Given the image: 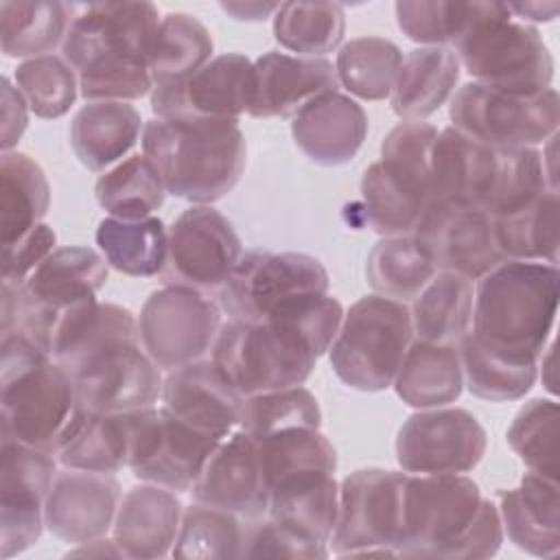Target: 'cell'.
Segmentation results:
<instances>
[{
  "mask_svg": "<svg viewBox=\"0 0 560 560\" xmlns=\"http://www.w3.org/2000/svg\"><path fill=\"white\" fill-rule=\"evenodd\" d=\"M343 306L328 293H304L276 306L260 322L228 319L210 350L212 363L243 396L304 385L328 352Z\"/></svg>",
  "mask_w": 560,
  "mask_h": 560,
  "instance_id": "6da1fadb",
  "label": "cell"
},
{
  "mask_svg": "<svg viewBox=\"0 0 560 560\" xmlns=\"http://www.w3.org/2000/svg\"><path fill=\"white\" fill-rule=\"evenodd\" d=\"M151 2H92L72 18L61 57L79 77L85 103H131L153 92L149 48L160 24Z\"/></svg>",
  "mask_w": 560,
  "mask_h": 560,
  "instance_id": "7a4b0ae2",
  "label": "cell"
},
{
  "mask_svg": "<svg viewBox=\"0 0 560 560\" xmlns=\"http://www.w3.org/2000/svg\"><path fill=\"white\" fill-rule=\"evenodd\" d=\"M501 542L499 510L470 477L407 472L396 556L475 560L494 556Z\"/></svg>",
  "mask_w": 560,
  "mask_h": 560,
  "instance_id": "3957f363",
  "label": "cell"
},
{
  "mask_svg": "<svg viewBox=\"0 0 560 560\" xmlns=\"http://www.w3.org/2000/svg\"><path fill=\"white\" fill-rule=\"evenodd\" d=\"M2 440L57 455L85 418L72 376L20 332L0 343Z\"/></svg>",
  "mask_w": 560,
  "mask_h": 560,
  "instance_id": "277c9868",
  "label": "cell"
},
{
  "mask_svg": "<svg viewBox=\"0 0 560 560\" xmlns=\"http://www.w3.org/2000/svg\"><path fill=\"white\" fill-rule=\"evenodd\" d=\"M558 265L503 260L475 287L470 335L490 352L538 363L558 315Z\"/></svg>",
  "mask_w": 560,
  "mask_h": 560,
  "instance_id": "5b68a950",
  "label": "cell"
},
{
  "mask_svg": "<svg viewBox=\"0 0 560 560\" xmlns=\"http://www.w3.org/2000/svg\"><path fill=\"white\" fill-rule=\"evenodd\" d=\"M140 140L166 192L192 206L223 199L245 168L247 147L238 120L155 116L144 122Z\"/></svg>",
  "mask_w": 560,
  "mask_h": 560,
  "instance_id": "8992f818",
  "label": "cell"
},
{
  "mask_svg": "<svg viewBox=\"0 0 560 560\" xmlns=\"http://www.w3.org/2000/svg\"><path fill=\"white\" fill-rule=\"evenodd\" d=\"M109 265L92 247H57L20 284L2 282V335L20 332L48 352L57 319L70 308L96 300Z\"/></svg>",
  "mask_w": 560,
  "mask_h": 560,
  "instance_id": "52a82bcc",
  "label": "cell"
},
{
  "mask_svg": "<svg viewBox=\"0 0 560 560\" xmlns=\"http://www.w3.org/2000/svg\"><path fill=\"white\" fill-rule=\"evenodd\" d=\"M413 341L411 313L405 302L372 293L346 313L328 348L337 378L359 392L392 387L402 357Z\"/></svg>",
  "mask_w": 560,
  "mask_h": 560,
  "instance_id": "ba28073f",
  "label": "cell"
},
{
  "mask_svg": "<svg viewBox=\"0 0 560 560\" xmlns=\"http://www.w3.org/2000/svg\"><path fill=\"white\" fill-rule=\"evenodd\" d=\"M451 50L477 83L518 94L551 88L553 57L547 44L532 24L514 20L503 2H494Z\"/></svg>",
  "mask_w": 560,
  "mask_h": 560,
  "instance_id": "9c48e42d",
  "label": "cell"
},
{
  "mask_svg": "<svg viewBox=\"0 0 560 560\" xmlns=\"http://www.w3.org/2000/svg\"><path fill=\"white\" fill-rule=\"evenodd\" d=\"M451 127L492 149H523L549 142L558 131L560 101L553 88L536 94L464 83L448 107Z\"/></svg>",
  "mask_w": 560,
  "mask_h": 560,
  "instance_id": "30bf717a",
  "label": "cell"
},
{
  "mask_svg": "<svg viewBox=\"0 0 560 560\" xmlns=\"http://www.w3.org/2000/svg\"><path fill=\"white\" fill-rule=\"evenodd\" d=\"M407 472L361 468L339 486V514L330 536L335 556L398 553Z\"/></svg>",
  "mask_w": 560,
  "mask_h": 560,
  "instance_id": "8fae6325",
  "label": "cell"
},
{
  "mask_svg": "<svg viewBox=\"0 0 560 560\" xmlns=\"http://www.w3.org/2000/svg\"><path fill=\"white\" fill-rule=\"evenodd\" d=\"M221 326V306L210 295L173 284L153 291L138 317L144 352L166 372L203 359Z\"/></svg>",
  "mask_w": 560,
  "mask_h": 560,
  "instance_id": "7c38bea8",
  "label": "cell"
},
{
  "mask_svg": "<svg viewBox=\"0 0 560 560\" xmlns=\"http://www.w3.org/2000/svg\"><path fill=\"white\" fill-rule=\"evenodd\" d=\"M330 278L319 258L304 252H243L219 291V306L236 322H260L282 302L304 293H328Z\"/></svg>",
  "mask_w": 560,
  "mask_h": 560,
  "instance_id": "4fadbf2b",
  "label": "cell"
},
{
  "mask_svg": "<svg viewBox=\"0 0 560 560\" xmlns=\"http://www.w3.org/2000/svg\"><path fill=\"white\" fill-rule=\"evenodd\" d=\"M243 256L234 225L212 206H190L168 225L164 284L219 293Z\"/></svg>",
  "mask_w": 560,
  "mask_h": 560,
  "instance_id": "5bb4252c",
  "label": "cell"
},
{
  "mask_svg": "<svg viewBox=\"0 0 560 560\" xmlns=\"http://www.w3.org/2000/svg\"><path fill=\"white\" fill-rule=\"evenodd\" d=\"M219 438L192 429L164 407L133 411L129 470L136 479L175 492H190Z\"/></svg>",
  "mask_w": 560,
  "mask_h": 560,
  "instance_id": "9a60e30c",
  "label": "cell"
},
{
  "mask_svg": "<svg viewBox=\"0 0 560 560\" xmlns=\"http://www.w3.org/2000/svg\"><path fill=\"white\" fill-rule=\"evenodd\" d=\"M481 422L459 407L418 409L398 429L396 462L409 475H462L486 455Z\"/></svg>",
  "mask_w": 560,
  "mask_h": 560,
  "instance_id": "2e32d148",
  "label": "cell"
},
{
  "mask_svg": "<svg viewBox=\"0 0 560 560\" xmlns=\"http://www.w3.org/2000/svg\"><path fill=\"white\" fill-rule=\"evenodd\" d=\"M0 455V556L13 558L42 536L44 503L57 475V459L13 440H2Z\"/></svg>",
  "mask_w": 560,
  "mask_h": 560,
  "instance_id": "e0dca14e",
  "label": "cell"
},
{
  "mask_svg": "<svg viewBox=\"0 0 560 560\" xmlns=\"http://www.w3.org/2000/svg\"><path fill=\"white\" fill-rule=\"evenodd\" d=\"M254 61L223 52L182 81L153 85L151 109L160 118L197 116L238 120L249 109Z\"/></svg>",
  "mask_w": 560,
  "mask_h": 560,
  "instance_id": "ac0fdd59",
  "label": "cell"
},
{
  "mask_svg": "<svg viewBox=\"0 0 560 560\" xmlns=\"http://www.w3.org/2000/svg\"><path fill=\"white\" fill-rule=\"evenodd\" d=\"M413 236L427 247L438 271L479 280L503 262L494 245L490 217L479 208L431 201Z\"/></svg>",
  "mask_w": 560,
  "mask_h": 560,
  "instance_id": "d6986e66",
  "label": "cell"
},
{
  "mask_svg": "<svg viewBox=\"0 0 560 560\" xmlns=\"http://www.w3.org/2000/svg\"><path fill=\"white\" fill-rule=\"evenodd\" d=\"M120 483L109 472L57 470L44 503V523L63 542L81 545L107 536L114 527Z\"/></svg>",
  "mask_w": 560,
  "mask_h": 560,
  "instance_id": "ffe728a7",
  "label": "cell"
},
{
  "mask_svg": "<svg viewBox=\"0 0 560 560\" xmlns=\"http://www.w3.org/2000/svg\"><path fill=\"white\" fill-rule=\"evenodd\" d=\"M190 494L192 501L228 510L243 521L265 516L269 494L258 442L241 429L232 431L208 457Z\"/></svg>",
  "mask_w": 560,
  "mask_h": 560,
  "instance_id": "44dd1931",
  "label": "cell"
},
{
  "mask_svg": "<svg viewBox=\"0 0 560 560\" xmlns=\"http://www.w3.org/2000/svg\"><path fill=\"white\" fill-rule=\"evenodd\" d=\"M131 346H142L133 313L112 302L92 300L57 319L48 354L70 376H77L103 357Z\"/></svg>",
  "mask_w": 560,
  "mask_h": 560,
  "instance_id": "7402d4cb",
  "label": "cell"
},
{
  "mask_svg": "<svg viewBox=\"0 0 560 560\" xmlns=\"http://www.w3.org/2000/svg\"><path fill=\"white\" fill-rule=\"evenodd\" d=\"M335 90H339L335 63L326 57L267 50L254 61L247 114L254 118H295L317 96Z\"/></svg>",
  "mask_w": 560,
  "mask_h": 560,
  "instance_id": "603a6c76",
  "label": "cell"
},
{
  "mask_svg": "<svg viewBox=\"0 0 560 560\" xmlns=\"http://www.w3.org/2000/svg\"><path fill=\"white\" fill-rule=\"evenodd\" d=\"M79 402L90 413H129L155 407L162 374L142 346L122 348L72 376Z\"/></svg>",
  "mask_w": 560,
  "mask_h": 560,
  "instance_id": "cb8c5ba5",
  "label": "cell"
},
{
  "mask_svg": "<svg viewBox=\"0 0 560 560\" xmlns=\"http://www.w3.org/2000/svg\"><path fill=\"white\" fill-rule=\"evenodd\" d=\"M162 407L177 420L225 440L238 427L243 396L225 381L212 359L175 368L162 383Z\"/></svg>",
  "mask_w": 560,
  "mask_h": 560,
  "instance_id": "d4e9b609",
  "label": "cell"
},
{
  "mask_svg": "<svg viewBox=\"0 0 560 560\" xmlns=\"http://www.w3.org/2000/svg\"><path fill=\"white\" fill-rule=\"evenodd\" d=\"M271 521L328 545L339 514V483L326 466H295L267 481Z\"/></svg>",
  "mask_w": 560,
  "mask_h": 560,
  "instance_id": "484cf974",
  "label": "cell"
},
{
  "mask_svg": "<svg viewBox=\"0 0 560 560\" xmlns=\"http://www.w3.org/2000/svg\"><path fill=\"white\" fill-rule=\"evenodd\" d=\"M368 129L365 109L339 90L317 96L291 122L293 142L319 166L352 162L363 147Z\"/></svg>",
  "mask_w": 560,
  "mask_h": 560,
  "instance_id": "4316f807",
  "label": "cell"
},
{
  "mask_svg": "<svg viewBox=\"0 0 560 560\" xmlns=\"http://www.w3.org/2000/svg\"><path fill=\"white\" fill-rule=\"evenodd\" d=\"M499 149L453 127L440 129L431 151V201L483 210L497 175Z\"/></svg>",
  "mask_w": 560,
  "mask_h": 560,
  "instance_id": "83f0119b",
  "label": "cell"
},
{
  "mask_svg": "<svg viewBox=\"0 0 560 560\" xmlns=\"http://www.w3.org/2000/svg\"><path fill=\"white\" fill-rule=\"evenodd\" d=\"M182 512L175 490L142 481L122 494L112 538L125 558H164L173 551Z\"/></svg>",
  "mask_w": 560,
  "mask_h": 560,
  "instance_id": "f1b7e54d",
  "label": "cell"
},
{
  "mask_svg": "<svg viewBox=\"0 0 560 560\" xmlns=\"http://www.w3.org/2000/svg\"><path fill=\"white\" fill-rule=\"evenodd\" d=\"M499 516L508 538L536 558L560 553L558 481L527 470L516 488L499 490Z\"/></svg>",
  "mask_w": 560,
  "mask_h": 560,
  "instance_id": "f546056e",
  "label": "cell"
},
{
  "mask_svg": "<svg viewBox=\"0 0 560 560\" xmlns=\"http://www.w3.org/2000/svg\"><path fill=\"white\" fill-rule=\"evenodd\" d=\"M142 129V116L131 103L94 101L74 114L70 144L88 171L103 173L131 155Z\"/></svg>",
  "mask_w": 560,
  "mask_h": 560,
  "instance_id": "4dcf8cb0",
  "label": "cell"
},
{
  "mask_svg": "<svg viewBox=\"0 0 560 560\" xmlns=\"http://www.w3.org/2000/svg\"><path fill=\"white\" fill-rule=\"evenodd\" d=\"M459 61L451 48L420 46L402 57L389 105L400 120H424L435 114L459 81Z\"/></svg>",
  "mask_w": 560,
  "mask_h": 560,
  "instance_id": "1f68e13d",
  "label": "cell"
},
{
  "mask_svg": "<svg viewBox=\"0 0 560 560\" xmlns=\"http://www.w3.org/2000/svg\"><path fill=\"white\" fill-rule=\"evenodd\" d=\"M392 387L396 396L413 409H433L455 402L464 389L457 343H433L413 337Z\"/></svg>",
  "mask_w": 560,
  "mask_h": 560,
  "instance_id": "d6a6232c",
  "label": "cell"
},
{
  "mask_svg": "<svg viewBox=\"0 0 560 560\" xmlns=\"http://www.w3.org/2000/svg\"><path fill=\"white\" fill-rule=\"evenodd\" d=\"M50 206V184L44 168L22 151L0 158V238L13 245L35 230Z\"/></svg>",
  "mask_w": 560,
  "mask_h": 560,
  "instance_id": "836d02e7",
  "label": "cell"
},
{
  "mask_svg": "<svg viewBox=\"0 0 560 560\" xmlns=\"http://www.w3.org/2000/svg\"><path fill=\"white\" fill-rule=\"evenodd\" d=\"M472 300V280L453 271H438L411 300L413 337L433 343H459L470 330Z\"/></svg>",
  "mask_w": 560,
  "mask_h": 560,
  "instance_id": "e575fe53",
  "label": "cell"
},
{
  "mask_svg": "<svg viewBox=\"0 0 560 560\" xmlns=\"http://www.w3.org/2000/svg\"><path fill=\"white\" fill-rule=\"evenodd\" d=\"M94 241L112 269L131 278L160 276L166 262L168 228L160 217L147 219H114L98 221Z\"/></svg>",
  "mask_w": 560,
  "mask_h": 560,
  "instance_id": "d590c367",
  "label": "cell"
},
{
  "mask_svg": "<svg viewBox=\"0 0 560 560\" xmlns=\"http://www.w3.org/2000/svg\"><path fill=\"white\" fill-rule=\"evenodd\" d=\"M72 4L55 0H7L0 4V48L4 57L52 55L72 22Z\"/></svg>",
  "mask_w": 560,
  "mask_h": 560,
  "instance_id": "8d00e7d4",
  "label": "cell"
},
{
  "mask_svg": "<svg viewBox=\"0 0 560 560\" xmlns=\"http://www.w3.org/2000/svg\"><path fill=\"white\" fill-rule=\"evenodd\" d=\"M490 223L494 245L503 260L558 262V188L545 190L525 208L490 219Z\"/></svg>",
  "mask_w": 560,
  "mask_h": 560,
  "instance_id": "74e56055",
  "label": "cell"
},
{
  "mask_svg": "<svg viewBox=\"0 0 560 560\" xmlns=\"http://www.w3.org/2000/svg\"><path fill=\"white\" fill-rule=\"evenodd\" d=\"M164 182L144 153H131L103 171L94 184L96 203L114 219H147L162 208Z\"/></svg>",
  "mask_w": 560,
  "mask_h": 560,
  "instance_id": "f35d334b",
  "label": "cell"
},
{
  "mask_svg": "<svg viewBox=\"0 0 560 560\" xmlns=\"http://www.w3.org/2000/svg\"><path fill=\"white\" fill-rule=\"evenodd\" d=\"M133 440V411L129 413H85L70 442L57 453L63 468L90 472H118L129 466Z\"/></svg>",
  "mask_w": 560,
  "mask_h": 560,
  "instance_id": "ab89813d",
  "label": "cell"
},
{
  "mask_svg": "<svg viewBox=\"0 0 560 560\" xmlns=\"http://www.w3.org/2000/svg\"><path fill=\"white\" fill-rule=\"evenodd\" d=\"M214 42L210 31L190 13H166L149 48V72L153 85L175 83L212 59Z\"/></svg>",
  "mask_w": 560,
  "mask_h": 560,
  "instance_id": "60d3db41",
  "label": "cell"
},
{
  "mask_svg": "<svg viewBox=\"0 0 560 560\" xmlns=\"http://www.w3.org/2000/svg\"><path fill=\"white\" fill-rule=\"evenodd\" d=\"M438 273L427 247L413 236H383L365 262V278L374 293L407 302Z\"/></svg>",
  "mask_w": 560,
  "mask_h": 560,
  "instance_id": "b9f144b4",
  "label": "cell"
},
{
  "mask_svg": "<svg viewBox=\"0 0 560 560\" xmlns=\"http://www.w3.org/2000/svg\"><path fill=\"white\" fill-rule=\"evenodd\" d=\"M361 201L365 223L381 236L413 234L431 199L396 179L374 162L361 177Z\"/></svg>",
  "mask_w": 560,
  "mask_h": 560,
  "instance_id": "7bdbcfd3",
  "label": "cell"
},
{
  "mask_svg": "<svg viewBox=\"0 0 560 560\" xmlns=\"http://www.w3.org/2000/svg\"><path fill=\"white\" fill-rule=\"evenodd\" d=\"M494 2H455V0H400L394 4L396 22L402 35L420 46L453 48Z\"/></svg>",
  "mask_w": 560,
  "mask_h": 560,
  "instance_id": "ee69618b",
  "label": "cell"
},
{
  "mask_svg": "<svg viewBox=\"0 0 560 560\" xmlns=\"http://www.w3.org/2000/svg\"><path fill=\"white\" fill-rule=\"evenodd\" d=\"M402 63L400 48L385 37H354L346 42L335 61L337 81L352 96L363 101H385L392 94L398 68Z\"/></svg>",
  "mask_w": 560,
  "mask_h": 560,
  "instance_id": "f6af8a7d",
  "label": "cell"
},
{
  "mask_svg": "<svg viewBox=\"0 0 560 560\" xmlns=\"http://www.w3.org/2000/svg\"><path fill=\"white\" fill-rule=\"evenodd\" d=\"M346 13L337 2H282L273 15L276 42L298 57H324L339 48Z\"/></svg>",
  "mask_w": 560,
  "mask_h": 560,
  "instance_id": "bcb514c9",
  "label": "cell"
},
{
  "mask_svg": "<svg viewBox=\"0 0 560 560\" xmlns=\"http://www.w3.org/2000/svg\"><path fill=\"white\" fill-rule=\"evenodd\" d=\"M462 374L468 392L481 400L510 402L523 398L536 383L538 363H516L483 348L470 332L459 343Z\"/></svg>",
  "mask_w": 560,
  "mask_h": 560,
  "instance_id": "7dc6e473",
  "label": "cell"
},
{
  "mask_svg": "<svg viewBox=\"0 0 560 560\" xmlns=\"http://www.w3.org/2000/svg\"><path fill=\"white\" fill-rule=\"evenodd\" d=\"M549 188H556V182L545 153L536 147L499 149L497 175L483 212L490 219L512 214Z\"/></svg>",
  "mask_w": 560,
  "mask_h": 560,
  "instance_id": "c3c4849f",
  "label": "cell"
},
{
  "mask_svg": "<svg viewBox=\"0 0 560 560\" xmlns=\"http://www.w3.org/2000/svg\"><path fill=\"white\" fill-rule=\"evenodd\" d=\"M241 540L243 518L228 510L195 501L182 512L171 556L188 560L241 558Z\"/></svg>",
  "mask_w": 560,
  "mask_h": 560,
  "instance_id": "681fc988",
  "label": "cell"
},
{
  "mask_svg": "<svg viewBox=\"0 0 560 560\" xmlns=\"http://www.w3.org/2000/svg\"><path fill=\"white\" fill-rule=\"evenodd\" d=\"M298 427H322V409L313 392L302 385L271 389L243 398L238 427L254 440Z\"/></svg>",
  "mask_w": 560,
  "mask_h": 560,
  "instance_id": "f907efd6",
  "label": "cell"
},
{
  "mask_svg": "<svg viewBox=\"0 0 560 560\" xmlns=\"http://www.w3.org/2000/svg\"><path fill=\"white\" fill-rule=\"evenodd\" d=\"M13 79L31 114L44 120L68 114L79 96V77L59 55H42L18 63Z\"/></svg>",
  "mask_w": 560,
  "mask_h": 560,
  "instance_id": "816d5d0a",
  "label": "cell"
},
{
  "mask_svg": "<svg viewBox=\"0 0 560 560\" xmlns=\"http://www.w3.org/2000/svg\"><path fill=\"white\" fill-rule=\"evenodd\" d=\"M505 440L527 470L558 481V402L527 400L514 416Z\"/></svg>",
  "mask_w": 560,
  "mask_h": 560,
  "instance_id": "f5cc1de1",
  "label": "cell"
},
{
  "mask_svg": "<svg viewBox=\"0 0 560 560\" xmlns=\"http://www.w3.org/2000/svg\"><path fill=\"white\" fill-rule=\"evenodd\" d=\"M438 127L424 120L398 122L381 144V164L402 184L424 192L431 199V151Z\"/></svg>",
  "mask_w": 560,
  "mask_h": 560,
  "instance_id": "db71d44e",
  "label": "cell"
},
{
  "mask_svg": "<svg viewBox=\"0 0 560 560\" xmlns=\"http://www.w3.org/2000/svg\"><path fill=\"white\" fill-rule=\"evenodd\" d=\"M330 553L328 545L311 540L269 516L243 521L241 558H298L313 560L326 558Z\"/></svg>",
  "mask_w": 560,
  "mask_h": 560,
  "instance_id": "11a10c76",
  "label": "cell"
},
{
  "mask_svg": "<svg viewBox=\"0 0 560 560\" xmlns=\"http://www.w3.org/2000/svg\"><path fill=\"white\" fill-rule=\"evenodd\" d=\"M55 230L48 223H39L24 238L9 247H2V282L20 287L44 258L55 252Z\"/></svg>",
  "mask_w": 560,
  "mask_h": 560,
  "instance_id": "9f6ffc18",
  "label": "cell"
},
{
  "mask_svg": "<svg viewBox=\"0 0 560 560\" xmlns=\"http://www.w3.org/2000/svg\"><path fill=\"white\" fill-rule=\"evenodd\" d=\"M0 103H2V114H0L2 140H0V144H2V153H4V151H13V147L20 142L22 133L26 131L31 109H28L22 92L18 90V85L11 83L9 77L2 79Z\"/></svg>",
  "mask_w": 560,
  "mask_h": 560,
  "instance_id": "6f0895ef",
  "label": "cell"
},
{
  "mask_svg": "<svg viewBox=\"0 0 560 560\" xmlns=\"http://www.w3.org/2000/svg\"><path fill=\"white\" fill-rule=\"evenodd\" d=\"M280 4L276 2H221V9L241 22H260L273 18Z\"/></svg>",
  "mask_w": 560,
  "mask_h": 560,
  "instance_id": "680465c9",
  "label": "cell"
},
{
  "mask_svg": "<svg viewBox=\"0 0 560 560\" xmlns=\"http://www.w3.org/2000/svg\"><path fill=\"white\" fill-rule=\"evenodd\" d=\"M505 7L512 13V18L516 15L525 24L527 22H551L560 11L558 2H510Z\"/></svg>",
  "mask_w": 560,
  "mask_h": 560,
  "instance_id": "91938a15",
  "label": "cell"
},
{
  "mask_svg": "<svg viewBox=\"0 0 560 560\" xmlns=\"http://www.w3.org/2000/svg\"><path fill=\"white\" fill-rule=\"evenodd\" d=\"M68 558L70 556H88V558H105V556H112V558H125V553L120 551V547L116 545L114 538H107V536H101V538H94V540H88V542H81L77 545L74 549H70L66 553Z\"/></svg>",
  "mask_w": 560,
  "mask_h": 560,
  "instance_id": "94428289",
  "label": "cell"
}]
</instances>
